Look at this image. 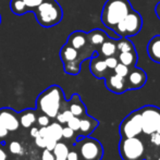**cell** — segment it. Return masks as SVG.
I'll return each mask as SVG.
<instances>
[{"instance_id":"ffe728a7","label":"cell","mask_w":160,"mask_h":160,"mask_svg":"<svg viewBox=\"0 0 160 160\" xmlns=\"http://www.w3.org/2000/svg\"><path fill=\"white\" fill-rule=\"evenodd\" d=\"M107 39V34L101 30H94L87 34V42L92 46H100Z\"/></svg>"},{"instance_id":"7c38bea8","label":"cell","mask_w":160,"mask_h":160,"mask_svg":"<svg viewBox=\"0 0 160 160\" xmlns=\"http://www.w3.org/2000/svg\"><path fill=\"white\" fill-rule=\"evenodd\" d=\"M105 80H106V87L110 92H112V93L123 94L127 91H128L127 78H123V76H120L116 73H112V74L109 73L105 78Z\"/></svg>"},{"instance_id":"6da1fadb","label":"cell","mask_w":160,"mask_h":160,"mask_svg":"<svg viewBox=\"0 0 160 160\" xmlns=\"http://www.w3.org/2000/svg\"><path fill=\"white\" fill-rule=\"evenodd\" d=\"M68 108L63 89L59 85H51L38 95L36 99V110L46 114L50 119H56L61 110Z\"/></svg>"},{"instance_id":"83f0119b","label":"cell","mask_w":160,"mask_h":160,"mask_svg":"<svg viewBox=\"0 0 160 160\" xmlns=\"http://www.w3.org/2000/svg\"><path fill=\"white\" fill-rule=\"evenodd\" d=\"M72 117L73 116H72L71 111L67 108V109H64V110H61V111L57 114L56 119H57V122H59L60 124H67L68 121H69Z\"/></svg>"},{"instance_id":"2e32d148","label":"cell","mask_w":160,"mask_h":160,"mask_svg":"<svg viewBox=\"0 0 160 160\" xmlns=\"http://www.w3.org/2000/svg\"><path fill=\"white\" fill-rule=\"evenodd\" d=\"M38 116V111L33 108H28L23 111L19 112L20 127L24 128H31L34 124H36V119Z\"/></svg>"},{"instance_id":"5bb4252c","label":"cell","mask_w":160,"mask_h":160,"mask_svg":"<svg viewBox=\"0 0 160 160\" xmlns=\"http://www.w3.org/2000/svg\"><path fill=\"white\" fill-rule=\"evenodd\" d=\"M68 109L71 111L72 116L78 117V118H82L83 116L87 114L86 106L84 105L80 95H78V94L72 95L71 99L68 100Z\"/></svg>"},{"instance_id":"7a4b0ae2","label":"cell","mask_w":160,"mask_h":160,"mask_svg":"<svg viewBox=\"0 0 160 160\" xmlns=\"http://www.w3.org/2000/svg\"><path fill=\"white\" fill-rule=\"evenodd\" d=\"M130 11L132 7L128 0H108L101 13V21L108 28L114 30Z\"/></svg>"},{"instance_id":"f1b7e54d","label":"cell","mask_w":160,"mask_h":160,"mask_svg":"<svg viewBox=\"0 0 160 160\" xmlns=\"http://www.w3.org/2000/svg\"><path fill=\"white\" fill-rule=\"evenodd\" d=\"M128 72H130V68L127 67L125 64L121 63V62H119V63L116 65V68L113 69V73L118 74V75H120V76H123V78H127Z\"/></svg>"},{"instance_id":"277c9868","label":"cell","mask_w":160,"mask_h":160,"mask_svg":"<svg viewBox=\"0 0 160 160\" xmlns=\"http://www.w3.org/2000/svg\"><path fill=\"white\" fill-rule=\"evenodd\" d=\"M73 147L78 152L81 160H101L103 157L102 145L93 137H78Z\"/></svg>"},{"instance_id":"d590c367","label":"cell","mask_w":160,"mask_h":160,"mask_svg":"<svg viewBox=\"0 0 160 160\" xmlns=\"http://www.w3.org/2000/svg\"><path fill=\"white\" fill-rule=\"evenodd\" d=\"M8 134H9V131L0 122V141H4L7 138V136H8Z\"/></svg>"},{"instance_id":"4316f807","label":"cell","mask_w":160,"mask_h":160,"mask_svg":"<svg viewBox=\"0 0 160 160\" xmlns=\"http://www.w3.org/2000/svg\"><path fill=\"white\" fill-rule=\"evenodd\" d=\"M9 149L10 152L13 155H18V156H22L24 154V147L20 142L18 141H12L9 144Z\"/></svg>"},{"instance_id":"60d3db41","label":"cell","mask_w":160,"mask_h":160,"mask_svg":"<svg viewBox=\"0 0 160 160\" xmlns=\"http://www.w3.org/2000/svg\"><path fill=\"white\" fill-rule=\"evenodd\" d=\"M0 23H1V15H0Z\"/></svg>"},{"instance_id":"d6986e66","label":"cell","mask_w":160,"mask_h":160,"mask_svg":"<svg viewBox=\"0 0 160 160\" xmlns=\"http://www.w3.org/2000/svg\"><path fill=\"white\" fill-rule=\"evenodd\" d=\"M118 51L117 49V42L111 39H106L102 44L100 45V49H99V53L102 57H111L114 56Z\"/></svg>"},{"instance_id":"d4e9b609","label":"cell","mask_w":160,"mask_h":160,"mask_svg":"<svg viewBox=\"0 0 160 160\" xmlns=\"http://www.w3.org/2000/svg\"><path fill=\"white\" fill-rule=\"evenodd\" d=\"M117 49L119 52H125V51H135V48L133 46L132 42L128 40L127 37L120 39L117 42Z\"/></svg>"},{"instance_id":"603a6c76","label":"cell","mask_w":160,"mask_h":160,"mask_svg":"<svg viewBox=\"0 0 160 160\" xmlns=\"http://www.w3.org/2000/svg\"><path fill=\"white\" fill-rule=\"evenodd\" d=\"M62 124H60L59 122H52L49 123V125L47 127L48 128V133L50 135L51 138H53L55 141L59 142L62 139Z\"/></svg>"},{"instance_id":"3957f363","label":"cell","mask_w":160,"mask_h":160,"mask_svg":"<svg viewBox=\"0 0 160 160\" xmlns=\"http://www.w3.org/2000/svg\"><path fill=\"white\" fill-rule=\"evenodd\" d=\"M37 22L44 28H51L60 23L63 17L62 9L55 0L44 1L33 11Z\"/></svg>"},{"instance_id":"52a82bcc","label":"cell","mask_w":160,"mask_h":160,"mask_svg":"<svg viewBox=\"0 0 160 160\" xmlns=\"http://www.w3.org/2000/svg\"><path fill=\"white\" fill-rule=\"evenodd\" d=\"M143 21L139 13L135 11H130L127 14V17L117 24L116 28L117 33L122 37H130L134 36L141 31Z\"/></svg>"},{"instance_id":"4fadbf2b","label":"cell","mask_w":160,"mask_h":160,"mask_svg":"<svg viewBox=\"0 0 160 160\" xmlns=\"http://www.w3.org/2000/svg\"><path fill=\"white\" fill-rule=\"evenodd\" d=\"M99 122L95 118L85 114L82 118H80V128H78V137H84L89 136L94 131L98 128Z\"/></svg>"},{"instance_id":"ab89813d","label":"cell","mask_w":160,"mask_h":160,"mask_svg":"<svg viewBox=\"0 0 160 160\" xmlns=\"http://www.w3.org/2000/svg\"><path fill=\"white\" fill-rule=\"evenodd\" d=\"M157 132H158L159 134H160V123H159V127H158V130H157Z\"/></svg>"},{"instance_id":"e0dca14e","label":"cell","mask_w":160,"mask_h":160,"mask_svg":"<svg viewBox=\"0 0 160 160\" xmlns=\"http://www.w3.org/2000/svg\"><path fill=\"white\" fill-rule=\"evenodd\" d=\"M67 44L72 46L73 48L80 50V49L84 48L87 45V34L84 32H81V31L73 32L68 38Z\"/></svg>"},{"instance_id":"ba28073f","label":"cell","mask_w":160,"mask_h":160,"mask_svg":"<svg viewBox=\"0 0 160 160\" xmlns=\"http://www.w3.org/2000/svg\"><path fill=\"white\" fill-rule=\"evenodd\" d=\"M143 133L142 127V118L138 110L131 112L130 114L121 122L120 125V135L121 138L127 137L139 136Z\"/></svg>"},{"instance_id":"836d02e7","label":"cell","mask_w":160,"mask_h":160,"mask_svg":"<svg viewBox=\"0 0 160 160\" xmlns=\"http://www.w3.org/2000/svg\"><path fill=\"white\" fill-rule=\"evenodd\" d=\"M42 160H55V156H53L52 152L45 148L42 152Z\"/></svg>"},{"instance_id":"9a60e30c","label":"cell","mask_w":160,"mask_h":160,"mask_svg":"<svg viewBox=\"0 0 160 160\" xmlns=\"http://www.w3.org/2000/svg\"><path fill=\"white\" fill-rule=\"evenodd\" d=\"M89 69H91L92 74L97 78H105L109 74L110 71L107 68V65H106L105 59H101L99 56L92 58Z\"/></svg>"},{"instance_id":"f546056e","label":"cell","mask_w":160,"mask_h":160,"mask_svg":"<svg viewBox=\"0 0 160 160\" xmlns=\"http://www.w3.org/2000/svg\"><path fill=\"white\" fill-rule=\"evenodd\" d=\"M50 120H51V119L49 118V117H47L46 114L38 112L37 119H36V124H37V127H38V128L48 127L49 123H50Z\"/></svg>"},{"instance_id":"7402d4cb","label":"cell","mask_w":160,"mask_h":160,"mask_svg":"<svg viewBox=\"0 0 160 160\" xmlns=\"http://www.w3.org/2000/svg\"><path fill=\"white\" fill-rule=\"evenodd\" d=\"M119 62L125 64L127 67L133 68L137 61V55L136 51H125V52L119 53Z\"/></svg>"},{"instance_id":"1f68e13d","label":"cell","mask_w":160,"mask_h":160,"mask_svg":"<svg viewBox=\"0 0 160 160\" xmlns=\"http://www.w3.org/2000/svg\"><path fill=\"white\" fill-rule=\"evenodd\" d=\"M45 0H23V2L25 3L26 8L28 11H34L42 2H44Z\"/></svg>"},{"instance_id":"74e56055","label":"cell","mask_w":160,"mask_h":160,"mask_svg":"<svg viewBox=\"0 0 160 160\" xmlns=\"http://www.w3.org/2000/svg\"><path fill=\"white\" fill-rule=\"evenodd\" d=\"M7 159H8V155L4 152L3 148L0 147V160H7Z\"/></svg>"},{"instance_id":"8fae6325","label":"cell","mask_w":160,"mask_h":160,"mask_svg":"<svg viewBox=\"0 0 160 160\" xmlns=\"http://www.w3.org/2000/svg\"><path fill=\"white\" fill-rule=\"evenodd\" d=\"M127 84L128 89H139L147 82V75L142 69L133 67L130 69L127 78Z\"/></svg>"},{"instance_id":"484cf974","label":"cell","mask_w":160,"mask_h":160,"mask_svg":"<svg viewBox=\"0 0 160 160\" xmlns=\"http://www.w3.org/2000/svg\"><path fill=\"white\" fill-rule=\"evenodd\" d=\"M78 133L74 132L72 128H70L69 127H64L62 128V139H65V141H70L72 143H75L76 139H78Z\"/></svg>"},{"instance_id":"8992f818","label":"cell","mask_w":160,"mask_h":160,"mask_svg":"<svg viewBox=\"0 0 160 160\" xmlns=\"http://www.w3.org/2000/svg\"><path fill=\"white\" fill-rule=\"evenodd\" d=\"M142 118V127L143 133L147 135L157 132L160 123V109L155 106H144L138 109Z\"/></svg>"},{"instance_id":"30bf717a","label":"cell","mask_w":160,"mask_h":160,"mask_svg":"<svg viewBox=\"0 0 160 160\" xmlns=\"http://www.w3.org/2000/svg\"><path fill=\"white\" fill-rule=\"evenodd\" d=\"M0 122L9 132H15L20 128L19 112L9 107L1 108L0 109Z\"/></svg>"},{"instance_id":"ac0fdd59","label":"cell","mask_w":160,"mask_h":160,"mask_svg":"<svg viewBox=\"0 0 160 160\" xmlns=\"http://www.w3.org/2000/svg\"><path fill=\"white\" fill-rule=\"evenodd\" d=\"M147 52L152 61L160 63V35L152 37L147 46Z\"/></svg>"},{"instance_id":"f35d334b","label":"cell","mask_w":160,"mask_h":160,"mask_svg":"<svg viewBox=\"0 0 160 160\" xmlns=\"http://www.w3.org/2000/svg\"><path fill=\"white\" fill-rule=\"evenodd\" d=\"M156 14L158 15L159 20H160V2L156 6Z\"/></svg>"},{"instance_id":"4dcf8cb0","label":"cell","mask_w":160,"mask_h":160,"mask_svg":"<svg viewBox=\"0 0 160 160\" xmlns=\"http://www.w3.org/2000/svg\"><path fill=\"white\" fill-rule=\"evenodd\" d=\"M67 127H69L70 128H72L74 132L78 133V128H80V118H78V117H72V118L68 121Z\"/></svg>"},{"instance_id":"5b68a950","label":"cell","mask_w":160,"mask_h":160,"mask_svg":"<svg viewBox=\"0 0 160 160\" xmlns=\"http://www.w3.org/2000/svg\"><path fill=\"white\" fill-rule=\"evenodd\" d=\"M119 152L123 160H144L146 155V146L139 136L121 138Z\"/></svg>"},{"instance_id":"44dd1931","label":"cell","mask_w":160,"mask_h":160,"mask_svg":"<svg viewBox=\"0 0 160 160\" xmlns=\"http://www.w3.org/2000/svg\"><path fill=\"white\" fill-rule=\"evenodd\" d=\"M69 152H70V149L67 144L61 141L57 142L55 148L52 149V154H53V156H55V160H67Z\"/></svg>"},{"instance_id":"8d00e7d4","label":"cell","mask_w":160,"mask_h":160,"mask_svg":"<svg viewBox=\"0 0 160 160\" xmlns=\"http://www.w3.org/2000/svg\"><path fill=\"white\" fill-rule=\"evenodd\" d=\"M38 132H39V128L38 127H33L31 128V130H30V134H31V136L33 137V138H36L37 137V135H38Z\"/></svg>"},{"instance_id":"cb8c5ba5","label":"cell","mask_w":160,"mask_h":160,"mask_svg":"<svg viewBox=\"0 0 160 160\" xmlns=\"http://www.w3.org/2000/svg\"><path fill=\"white\" fill-rule=\"evenodd\" d=\"M10 8H11V11L17 15H22V14H24V13L28 12V8H26L23 0H11Z\"/></svg>"},{"instance_id":"d6a6232c","label":"cell","mask_w":160,"mask_h":160,"mask_svg":"<svg viewBox=\"0 0 160 160\" xmlns=\"http://www.w3.org/2000/svg\"><path fill=\"white\" fill-rule=\"evenodd\" d=\"M105 62L106 65L109 70H113L116 68V65L119 63V60L118 58H116L114 56H111V57H107L105 58Z\"/></svg>"},{"instance_id":"e575fe53","label":"cell","mask_w":160,"mask_h":160,"mask_svg":"<svg viewBox=\"0 0 160 160\" xmlns=\"http://www.w3.org/2000/svg\"><path fill=\"white\" fill-rule=\"evenodd\" d=\"M67 160H81V159H80V157H78V152H76V150L74 149V147H73V149L70 150V152H69V154H68V158H67Z\"/></svg>"},{"instance_id":"9c48e42d","label":"cell","mask_w":160,"mask_h":160,"mask_svg":"<svg viewBox=\"0 0 160 160\" xmlns=\"http://www.w3.org/2000/svg\"><path fill=\"white\" fill-rule=\"evenodd\" d=\"M60 58L64 65V71L68 74L76 75L81 69V60H78V50L65 44L60 50Z\"/></svg>"}]
</instances>
